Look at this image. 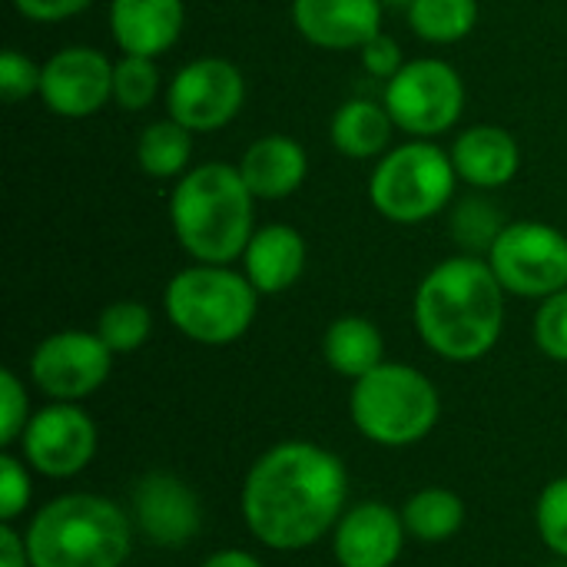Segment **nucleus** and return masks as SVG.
I'll use <instances>...</instances> for the list:
<instances>
[{
	"label": "nucleus",
	"instance_id": "obj_1",
	"mask_svg": "<svg viewBox=\"0 0 567 567\" xmlns=\"http://www.w3.org/2000/svg\"><path fill=\"white\" fill-rule=\"evenodd\" d=\"M349 472L316 442H279L246 472L239 508L249 535L272 551H306L346 515Z\"/></svg>",
	"mask_w": 567,
	"mask_h": 567
},
{
	"label": "nucleus",
	"instance_id": "obj_2",
	"mask_svg": "<svg viewBox=\"0 0 567 567\" xmlns=\"http://www.w3.org/2000/svg\"><path fill=\"white\" fill-rule=\"evenodd\" d=\"M505 296L485 256H449L422 276L412 296L415 332L445 362H478L502 342Z\"/></svg>",
	"mask_w": 567,
	"mask_h": 567
},
{
	"label": "nucleus",
	"instance_id": "obj_3",
	"mask_svg": "<svg viewBox=\"0 0 567 567\" xmlns=\"http://www.w3.org/2000/svg\"><path fill=\"white\" fill-rule=\"evenodd\" d=\"M256 203L239 166L209 159L176 179L169 193V226L193 262L233 266L256 233Z\"/></svg>",
	"mask_w": 567,
	"mask_h": 567
},
{
	"label": "nucleus",
	"instance_id": "obj_4",
	"mask_svg": "<svg viewBox=\"0 0 567 567\" xmlns=\"http://www.w3.org/2000/svg\"><path fill=\"white\" fill-rule=\"evenodd\" d=\"M23 538L33 567H123L133 551V515L103 495L73 492L47 502Z\"/></svg>",
	"mask_w": 567,
	"mask_h": 567
},
{
	"label": "nucleus",
	"instance_id": "obj_5",
	"mask_svg": "<svg viewBox=\"0 0 567 567\" xmlns=\"http://www.w3.org/2000/svg\"><path fill=\"white\" fill-rule=\"evenodd\" d=\"M163 312L169 326L196 346L239 342L259 312V292L246 272L233 266L193 262L179 269L163 292Z\"/></svg>",
	"mask_w": 567,
	"mask_h": 567
},
{
	"label": "nucleus",
	"instance_id": "obj_6",
	"mask_svg": "<svg viewBox=\"0 0 567 567\" xmlns=\"http://www.w3.org/2000/svg\"><path fill=\"white\" fill-rule=\"evenodd\" d=\"M352 425L382 449H409L432 435L442 415L435 382L405 362H382L352 382Z\"/></svg>",
	"mask_w": 567,
	"mask_h": 567
},
{
	"label": "nucleus",
	"instance_id": "obj_7",
	"mask_svg": "<svg viewBox=\"0 0 567 567\" xmlns=\"http://www.w3.org/2000/svg\"><path fill=\"white\" fill-rule=\"evenodd\" d=\"M458 183L449 150L435 140H405L375 159L369 203L395 226H419L452 206Z\"/></svg>",
	"mask_w": 567,
	"mask_h": 567
},
{
	"label": "nucleus",
	"instance_id": "obj_8",
	"mask_svg": "<svg viewBox=\"0 0 567 567\" xmlns=\"http://www.w3.org/2000/svg\"><path fill=\"white\" fill-rule=\"evenodd\" d=\"M382 103L409 140H439L465 113V80L442 56L405 60L385 83Z\"/></svg>",
	"mask_w": 567,
	"mask_h": 567
},
{
	"label": "nucleus",
	"instance_id": "obj_9",
	"mask_svg": "<svg viewBox=\"0 0 567 567\" xmlns=\"http://www.w3.org/2000/svg\"><path fill=\"white\" fill-rule=\"evenodd\" d=\"M485 259L508 296L542 302L567 289V236L551 223H505Z\"/></svg>",
	"mask_w": 567,
	"mask_h": 567
},
{
	"label": "nucleus",
	"instance_id": "obj_10",
	"mask_svg": "<svg viewBox=\"0 0 567 567\" xmlns=\"http://www.w3.org/2000/svg\"><path fill=\"white\" fill-rule=\"evenodd\" d=\"M166 116L189 133L229 126L246 103V76L229 56H196L183 63L163 90Z\"/></svg>",
	"mask_w": 567,
	"mask_h": 567
},
{
	"label": "nucleus",
	"instance_id": "obj_11",
	"mask_svg": "<svg viewBox=\"0 0 567 567\" xmlns=\"http://www.w3.org/2000/svg\"><path fill=\"white\" fill-rule=\"evenodd\" d=\"M113 352L96 332L63 329L30 352V382L53 402H83L106 385Z\"/></svg>",
	"mask_w": 567,
	"mask_h": 567
},
{
	"label": "nucleus",
	"instance_id": "obj_12",
	"mask_svg": "<svg viewBox=\"0 0 567 567\" xmlns=\"http://www.w3.org/2000/svg\"><path fill=\"white\" fill-rule=\"evenodd\" d=\"M113 66L103 50L86 43H70L50 53L40 66V103L60 120L96 116L113 103Z\"/></svg>",
	"mask_w": 567,
	"mask_h": 567
},
{
	"label": "nucleus",
	"instance_id": "obj_13",
	"mask_svg": "<svg viewBox=\"0 0 567 567\" xmlns=\"http://www.w3.org/2000/svg\"><path fill=\"white\" fill-rule=\"evenodd\" d=\"M20 455L43 478H73L96 455V425L80 402H50L30 415L20 435Z\"/></svg>",
	"mask_w": 567,
	"mask_h": 567
},
{
	"label": "nucleus",
	"instance_id": "obj_14",
	"mask_svg": "<svg viewBox=\"0 0 567 567\" xmlns=\"http://www.w3.org/2000/svg\"><path fill=\"white\" fill-rule=\"evenodd\" d=\"M133 525L159 548H179L203 528L199 495L173 472H146L133 488Z\"/></svg>",
	"mask_w": 567,
	"mask_h": 567
},
{
	"label": "nucleus",
	"instance_id": "obj_15",
	"mask_svg": "<svg viewBox=\"0 0 567 567\" xmlns=\"http://www.w3.org/2000/svg\"><path fill=\"white\" fill-rule=\"evenodd\" d=\"M405 538L402 512L382 502H362L332 528V558L339 567H395Z\"/></svg>",
	"mask_w": 567,
	"mask_h": 567
},
{
	"label": "nucleus",
	"instance_id": "obj_16",
	"mask_svg": "<svg viewBox=\"0 0 567 567\" xmlns=\"http://www.w3.org/2000/svg\"><path fill=\"white\" fill-rule=\"evenodd\" d=\"M382 0H292V27L299 37L329 53H359L382 33Z\"/></svg>",
	"mask_w": 567,
	"mask_h": 567
},
{
	"label": "nucleus",
	"instance_id": "obj_17",
	"mask_svg": "<svg viewBox=\"0 0 567 567\" xmlns=\"http://www.w3.org/2000/svg\"><path fill=\"white\" fill-rule=\"evenodd\" d=\"M110 37L126 56H153L169 53L186 30V3L183 0H110L106 10Z\"/></svg>",
	"mask_w": 567,
	"mask_h": 567
},
{
	"label": "nucleus",
	"instance_id": "obj_18",
	"mask_svg": "<svg viewBox=\"0 0 567 567\" xmlns=\"http://www.w3.org/2000/svg\"><path fill=\"white\" fill-rule=\"evenodd\" d=\"M452 166L462 183L475 189L508 186L522 169V146L512 130L498 123H475L452 140Z\"/></svg>",
	"mask_w": 567,
	"mask_h": 567
},
{
	"label": "nucleus",
	"instance_id": "obj_19",
	"mask_svg": "<svg viewBox=\"0 0 567 567\" xmlns=\"http://www.w3.org/2000/svg\"><path fill=\"white\" fill-rule=\"evenodd\" d=\"M306 259H309V249L296 226L266 223V226H256L239 262L259 296H279L302 279Z\"/></svg>",
	"mask_w": 567,
	"mask_h": 567
},
{
	"label": "nucleus",
	"instance_id": "obj_20",
	"mask_svg": "<svg viewBox=\"0 0 567 567\" xmlns=\"http://www.w3.org/2000/svg\"><path fill=\"white\" fill-rule=\"evenodd\" d=\"M236 166L256 199L279 203L302 189L309 176V153L299 140L286 133H266L246 146Z\"/></svg>",
	"mask_w": 567,
	"mask_h": 567
},
{
	"label": "nucleus",
	"instance_id": "obj_21",
	"mask_svg": "<svg viewBox=\"0 0 567 567\" xmlns=\"http://www.w3.org/2000/svg\"><path fill=\"white\" fill-rule=\"evenodd\" d=\"M395 120L389 116L385 103L355 96L346 100L329 123V140L336 146V153H342L346 159H379L392 150V136H395Z\"/></svg>",
	"mask_w": 567,
	"mask_h": 567
},
{
	"label": "nucleus",
	"instance_id": "obj_22",
	"mask_svg": "<svg viewBox=\"0 0 567 567\" xmlns=\"http://www.w3.org/2000/svg\"><path fill=\"white\" fill-rule=\"evenodd\" d=\"M322 359L342 379H362L385 362V339L365 316H339L322 336Z\"/></svg>",
	"mask_w": 567,
	"mask_h": 567
},
{
	"label": "nucleus",
	"instance_id": "obj_23",
	"mask_svg": "<svg viewBox=\"0 0 567 567\" xmlns=\"http://www.w3.org/2000/svg\"><path fill=\"white\" fill-rule=\"evenodd\" d=\"M193 136L173 116L146 123L136 136V166L150 179H179L193 166Z\"/></svg>",
	"mask_w": 567,
	"mask_h": 567
},
{
	"label": "nucleus",
	"instance_id": "obj_24",
	"mask_svg": "<svg viewBox=\"0 0 567 567\" xmlns=\"http://www.w3.org/2000/svg\"><path fill=\"white\" fill-rule=\"evenodd\" d=\"M402 522L409 538L422 542V545H442L449 538H455L465 525V502L452 492V488H419L405 508H402Z\"/></svg>",
	"mask_w": 567,
	"mask_h": 567
},
{
	"label": "nucleus",
	"instance_id": "obj_25",
	"mask_svg": "<svg viewBox=\"0 0 567 567\" xmlns=\"http://www.w3.org/2000/svg\"><path fill=\"white\" fill-rule=\"evenodd\" d=\"M478 0H412L405 20L419 40L432 47H452L478 27Z\"/></svg>",
	"mask_w": 567,
	"mask_h": 567
},
{
	"label": "nucleus",
	"instance_id": "obj_26",
	"mask_svg": "<svg viewBox=\"0 0 567 567\" xmlns=\"http://www.w3.org/2000/svg\"><path fill=\"white\" fill-rule=\"evenodd\" d=\"M93 332L106 342L113 355H130L143 349L146 339L153 336V312L136 299H116L106 309H100Z\"/></svg>",
	"mask_w": 567,
	"mask_h": 567
},
{
	"label": "nucleus",
	"instance_id": "obj_27",
	"mask_svg": "<svg viewBox=\"0 0 567 567\" xmlns=\"http://www.w3.org/2000/svg\"><path fill=\"white\" fill-rule=\"evenodd\" d=\"M153 56H120L113 66V103L126 113H143L156 103L163 83Z\"/></svg>",
	"mask_w": 567,
	"mask_h": 567
},
{
	"label": "nucleus",
	"instance_id": "obj_28",
	"mask_svg": "<svg viewBox=\"0 0 567 567\" xmlns=\"http://www.w3.org/2000/svg\"><path fill=\"white\" fill-rule=\"evenodd\" d=\"M502 229H505V219L498 216V206L482 196L462 199L452 209V236L468 256H488Z\"/></svg>",
	"mask_w": 567,
	"mask_h": 567
},
{
	"label": "nucleus",
	"instance_id": "obj_29",
	"mask_svg": "<svg viewBox=\"0 0 567 567\" xmlns=\"http://www.w3.org/2000/svg\"><path fill=\"white\" fill-rule=\"evenodd\" d=\"M535 525L545 548L567 561V475L542 488L535 505Z\"/></svg>",
	"mask_w": 567,
	"mask_h": 567
},
{
	"label": "nucleus",
	"instance_id": "obj_30",
	"mask_svg": "<svg viewBox=\"0 0 567 567\" xmlns=\"http://www.w3.org/2000/svg\"><path fill=\"white\" fill-rule=\"evenodd\" d=\"M532 332L542 355H548L551 362H567V289L542 299Z\"/></svg>",
	"mask_w": 567,
	"mask_h": 567
},
{
	"label": "nucleus",
	"instance_id": "obj_31",
	"mask_svg": "<svg viewBox=\"0 0 567 567\" xmlns=\"http://www.w3.org/2000/svg\"><path fill=\"white\" fill-rule=\"evenodd\" d=\"M40 66L37 60H30L23 50L17 47H7L0 53V96L3 103H20V100H30L40 93Z\"/></svg>",
	"mask_w": 567,
	"mask_h": 567
},
{
	"label": "nucleus",
	"instance_id": "obj_32",
	"mask_svg": "<svg viewBox=\"0 0 567 567\" xmlns=\"http://www.w3.org/2000/svg\"><path fill=\"white\" fill-rule=\"evenodd\" d=\"M30 395L27 385L20 382V375L13 369L0 372V445H13L20 442L27 422H30Z\"/></svg>",
	"mask_w": 567,
	"mask_h": 567
},
{
	"label": "nucleus",
	"instance_id": "obj_33",
	"mask_svg": "<svg viewBox=\"0 0 567 567\" xmlns=\"http://www.w3.org/2000/svg\"><path fill=\"white\" fill-rule=\"evenodd\" d=\"M30 472L33 468L23 458H13L10 452L0 455V518H3V525H13L27 512L30 495H33Z\"/></svg>",
	"mask_w": 567,
	"mask_h": 567
},
{
	"label": "nucleus",
	"instance_id": "obj_34",
	"mask_svg": "<svg viewBox=\"0 0 567 567\" xmlns=\"http://www.w3.org/2000/svg\"><path fill=\"white\" fill-rule=\"evenodd\" d=\"M359 60H362V70L375 80H392L402 66H405V56H402V47L395 37H389L385 30L375 33L362 50H359Z\"/></svg>",
	"mask_w": 567,
	"mask_h": 567
},
{
	"label": "nucleus",
	"instance_id": "obj_35",
	"mask_svg": "<svg viewBox=\"0 0 567 567\" xmlns=\"http://www.w3.org/2000/svg\"><path fill=\"white\" fill-rule=\"evenodd\" d=\"M13 10L33 23H60L70 20L83 10H90L96 0H10Z\"/></svg>",
	"mask_w": 567,
	"mask_h": 567
},
{
	"label": "nucleus",
	"instance_id": "obj_36",
	"mask_svg": "<svg viewBox=\"0 0 567 567\" xmlns=\"http://www.w3.org/2000/svg\"><path fill=\"white\" fill-rule=\"evenodd\" d=\"M0 567H33L30 551H27V538L13 525L0 528Z\"/></svg>",
	"mask_w": 567,
	"mask_h": 567
},
{
	"label": "nucleus",
	"instance_id": "obj_37",
	"mask_svg": "<svg viewBox=\"0 0 567 567\" xmlns=\"http://www.w3.org/2000/svg\"><path fill=\"white\" fill-rule=\"evenodd\" d=\"M199 567H262V565H259V558H256V555H249V551H243V548H223V551L209 555V558H206Z\"/></svg>",
	"mask_w": 567,
	"mask_h": 567
},
{
	"label": "nucleus",
	"instance_id": "obj_38",
	"mask_svg": "<svg viewBox=\"0 0 567 567\" xmlns=\"http://www.w3.org/2000/svg\"><path fill=\"white\" fill-rule=\"evenodd\" d=\"M382 3H385V7H399V10H409V3H412V0H382Z\"/></svg>",
	"mask_w": 567,
	"mask_h": 567
}]
</instances>
